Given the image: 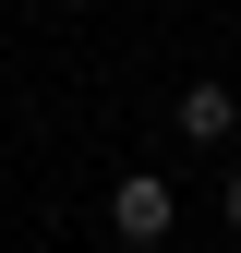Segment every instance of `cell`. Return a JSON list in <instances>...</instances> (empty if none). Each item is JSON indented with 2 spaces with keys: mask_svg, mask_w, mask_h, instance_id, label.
<instances>
[{
  "mask_svg": "<svg viewBox=\"0 0 241 253\" xmlns=\"http://www.w3.org/2000/svg\"><path fill=\"white\" fill-rule=\"evenodd\" d=\"M169 217H181V205H169L157 169H120V181H109V241H169Z\"/></svg>",
  "mask_w": 241,
  "mask_h": 253,
  "instance_id": "cell-1",
  "label": "cell"
},
{
  "mask_svg": "<svg viewBox=\"0 0 241 253\" xmlns=\"http://www.w3.org/2000/svg\"><path fill=\"white\" fill-rule=\"evenodd\" d=\"M229 133H241V97H229V84H217V73L181 84V145H229Z\"/></svg>",
  "mask_w": 241,
  "mask_h": 253,
  "instance_id": "cell-2",
  "label": "cell"
},
{
  "mask_svg": "<svg viewBox=\"0 0 241 253\" xmlns=\"http://www.w3.org/2000/svg\"><path fill=\"white\" fill-rule=\"evenodd\" d=\"M217 205H229V229H241V169H229V193H217Z\"/></svg>",
  "mask_w": 241,
  "mask_h": 253,
  "instance_id": "cell-3",
  "label": "cell"
}]
</instances>
